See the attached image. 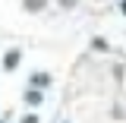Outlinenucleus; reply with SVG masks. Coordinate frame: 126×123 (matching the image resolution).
<instances>
[{"mask_svg": "<svg viewBox=\"0 0 126 123\" xmlns=\"http://www.w3.org/2000/svg\"><path fill=\"white\" fill-rule=\"evenodd\" d=\"M22 123H38V117H35V114H29V117H25Z\"/></svg>", "mask_w": 126, "mask_h": 123, "instance_id": "obj_6", "label": "nucleus"}, {"mask_svg": "<svg viewBox=\"0 0 126 123\" xmlns=\"http://www.w3.org/2000/svg\"><path fill=\"white\" fill-rule=\"evenodd\" d=\"M0 123H3V120H0Z\"/></svg>", "mask_w": 126, "mask_h": 123, "instance_id": "obj_8", "label": "nucleus"}, {"mask_svg": "<svg viewBox=\"0 0 126 123\" xmlns=\"http://www.w3.org/2000/svg\"><path fill=\"white\" fill-rule=\"evenodd\" d=\"M76 3H79V0H60V6H63V10H69V6H76Z\"/></svg>", "mask_w": 126, "mask_h": 123, "instance_id": "obj_5", "label": "nucleus"}, {"mask_svg": "<svg viewBox=\"0 0 126 123\" xmlns=\"http://www.w3.org/2000/svg\"><path fill=\"white\" fill-rule=\"evenodd\" d=\"M32 85H35V88H41V85H50V76H47V73H35V76H32Z\"/></svg>", "mask_w": 126, "mask_h": 123, "instance_id": "obj_3", "label": "nucleus"}, {"mask_svg": "<svg viewBox=\"0 0 126 123\" xmlns=\"http://www.w3.org/2000/svg\"><path fill=\"white\" fill-rule=\"evenodd\" d=\"M41 98H44V95L38 92V88H29V92H25V104H29V107H38Z\"/></svg>", "mask_w": 126, "mask_h": 123, "instance_id": "obj_2", "label": "nucleus"}, {"mask_svg": "<svg viewBox=\"0 0 126 123\" xmlns=\"http://www.w3.org/2000/svg\"><path fill=\"white\" fill-rule=\"evenodd\" d=\"M120 13H123V16H126V0H123V3H120Z\"/></svg>", "mask_w": 126, "mask_h": 123, "instance_id": "obj_7", "label": "nucleus"}, {"mask_svg": "<svg viewBox=\"0 0 126 123\" xmlns=\"http://www.w3.org/2000/svg\"><path fill=\"white\" fill-rule=\"evenodd\" d=\"M19 60H22V51H19V47H10V51H6V57H3V70H6V73H13L16 66H19Z\"/></svg>", "mask_w": 126, "mask_h": 123, "instance_id": "obj_1", "label": "nucleus"}, {"mask_svg": "<svg viewBox=\"0 0 126 123\" xmlns=\"http://www.w3.org/2000/svg\"><path fill=\"white\" fill-rule=\"evenodd\" d=\"M22 3H25V10H29V13H38V10H44L47 0H22Z\"/></svg>", "mask_w": 126, "mask_h": 123, "instance_id": "obj_4", "label": "nucleus"}]
</instances>
